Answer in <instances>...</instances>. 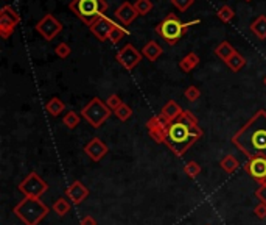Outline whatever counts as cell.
I'll list each match as a JSON object with an SVG mask.
<instances>
[{
  "instance_id": "obj_1",
  "label": "cell",
  "mask_w": 266,
  "mask_h": 225,
  "mask_svg": "<svg viewBox=\"0 0 266 225\" xmlns=\"http://www.w3.org/2000/svg\"><path fill=\"white\" fill-rule=\"evenodd\" d=\"M232 144L247 160L266 158V110H259L232 136Z\"/></svg>"
},
{
  "instance_id": "obj_2",
  "label": "cell",
  "mask_w": 266,
  "mask_h": 225,
  "mask_svg": "<svg viewBox=\"0 0 266 225\" xmlns=\"http://www.w3.org/2000/svg\"><path fill=\"white\" fill-rule=\"evenodd\" d=\"M203 134L204 133L203 129L199 127L198 119L193 113L187 110L178 119L170 122L165 144L176 157H182L196 141L203 138Z\"/></svg>"
},
{
  "instance_id": "obj_3",
  "label": "cell",
  "mask_w": 266,
  "mask_h": 225,
  "mask_svg": "<svg viewBox=\"0 0 266 225\" xmlns=\"http://www.w3.org/2000/svg\"><path fill=\"white\" fill-rule=\"evenodd\" d=\"M14 214L25 225H39L49 214V206L38 197H25L14 206Z\"/></svg>"
},
{
  "instance_id": "obj_4",
  "label": "cell",
  "mask_w": 266,
  "mask_h": 225,
  "mask_svg": "<svg viewBox=\"0 0 266 225\" xmlns=\"http://www.w3.org/2000/svg\"><path fill=\"white\" fill-rule=\"evenodd\" d=\"M70 11L84 22L86 25H92L100 16H103L107 10L106 0H72L69 3Z\"/></svg>"
},
{
  "instance_id": "obj_5",
  "label": "cell",
  "mask_w": 266,
  "mask_h": 225,
  "mask_svg": "<svg viewBox=\"0 0 266 225\" xmlns=\"http://www.w3.org/2000/svg\"><path fill=\"white\" fill-rule=\"evenodd\" d=\"M186 32H187L186 24L181 22L179 17L174 13H170L158 27H156V33L162 36V39L165 42H168L170 46H174Z\"/></svg>"
},
{
  "instance_id": "obj_6",
  "label": "cell",
  "mask_w": 266,
  "mask_h": 225,
  "mask_svg": "<svg viewBox=\"0 0 266 225\" xmlns=\"http://www.w3.org/2000/svg\"><path fill=\"white\" fill-rule=\"evenodd\" d=\"M81 116L86 119V122L94 129H100L109 119L111 110L107 108L106 102L100 100L98 97H94L84 108L81 110Z\"/></svg>"
},
{
  "instance_id": "obj_7",
  "label": "cell",
  "mask_w": 266,
  "mask_h": 225,
  "mask_svg": "<svg viewBox=\"0 0 266 225\" xmlns=\"http://www.w3.org/2000/svg\"><path fill=\"white\" fill-rule=\"evenodd\" d=\"M47 188L49 185L41 178V175H38V172H30L19 183L17 190L25 197H38V199H41V195L47 191Z\"/></svg>"
},
{
  "instance_id": "obj_8",
  "label": "cell",
  "mask_w": 266,
  "mask_h": 225,
  "mask_svg": "<svg viewBox=\"0 0 266 225\" xmlns=\"http://www.w3.org/2000/svg\"><path fill=\"white\" fill-rule=\"evenodd\" d=\"M21 22L19 13H16V10L10 5H5L0 11V36L3 39H8L14 33L16 27Z\"/></svg>"
},
{
  "instance_id": "obj_9",
  "label": "cell",
  "mask_w": 266,
  "mask_h": 225,
  "mask_svg": "<svg viewBox=\"0 0 266 225\" xmlns=\"http://www.w3.org/2000/svg\"><path fill=\"white\" fill-rule=\"evenodd\" d=\"M38 32L45 41H53L62 32V24L53 14H45L36 25Z\"/></svg>"
},
{
  "instance_id": "obj_10",
  "label": "cell",
  "mask_w": 266,
  "mask_h": 225,
  "mask_svg": "<svg viewBox=\"0 0 266 225\" xmlns=\"http://www.w3.org/2000/svg\"><path fill=\"white\" fill-rule=\"evenodd\" d=\"M168 125H170V122L159 113V114L153 116V118L146 122V130H148L150 136L154 139V142L162 144V142H165V139H167Z\"/></svg>"
},
{
  "instance_id": "obj_11",
  "label": "cell",
  "mask_w": 266,
  "mask_h": 225,
  "mask_svg": "<svg viewBox=\"0 0 266 225\" xmlns=\"http://www.w3.org/2000/svg\"><path fill=\"white\" fill-rule=\"evenodd\" d=\"M142 52L137 50L133 44H126L125 47H122L120 50L117 52V61L126 69V70H133L139 63L142 61Z\"/></svg>"
},
{
  "instance_id": "obj_12",
  "label": "cell",
  "mask_w": 266,
  "mask_h": 225,
  "mask_svg": "<svg viewBox=\"0 0 266 225\" xmlns=\"http://www.w3.org/2000/svg\"><path fill=\"white\" fill-rule=\"evenodd\" d=\"M115 27V22L111 19V17H107L106 14L100 16L97 21H94V24L89 27L90 32L94 33V36L98 39V41H106L109 39V34H111L112 29Z\"/></svg>"
},
{
  "instance_id": "obj_13",
  "label": "cell",
  "mask_w": 266,
  "mask_h": 225,
  "mask_svg": "<svg viewBox=\"0 0 266 225\" xmlns=\"http://www.w3.org/2000/svg\"><path fill=\"white\" fill-rule=\"evenodd\" d=\"M107 152H109L107 146L100 138H92L84 146V154L92 161H95V163L103 160L107 155Z\"/></svg>"
},
{
  "instance_id": "obj_14",
  "label": "cell",
  "mask_w": 266,
  "mask_h": 225,
  "mask_svg": "<svg viewBox=\"0 0 266 225\" xmlns=\"http://www.w3.org/2000/svg\"><path fill=\"white\" fill-rule=\"evenodd\" d=\"M89 194H90L89 190L80 182V180H75V182H73V183L67 188V190H66L67 199L72 200L73 205H81V203L89 197Z\"/></svg>"
},
{
  "instance_id": "obj_15",
  "label": "cell",
  "mask_w": 266,
  "mask_h": 225,
  "mask_svg": "<svg viewBox=\"0 0 266 225\" xmlns=\"http://www.w3.org/2000/svg\"><path fill=\"white\" fill-rule=\"evenodd\" d=\"M244 170L257 182L266 177V158H251L244 164Z\"/></svg>"
},
{
  "instance_id": "obj_16",
  "label": "cell",
  "mask_w": 266,
  "mask_h": 225,
  "mask_svg": "<svg viewBox=\"0 0 266 225\" xmlns=\"http://www.w3.org/2000/svg\"><path fill=\"white\" fill-rule=\"evenodd\" d=\"M137 16H139V13H137L134 5L130 3V2H123V3L115 10V17H117V19L120 21L123 25H130Z\"/></svg>"
},
{
  "instance_id": "obj_17",
  "label": "cell",
  "mask_w": 266,
  "mask_h": 225,
  "mask_svg": "<svg viewBox=\"0 0 266 225\" xmlns=\"http://www.w3.org/2000/svg\"><path fill=\"white\" fill-rule=\"evenodd\" d=\"M182 113H184V110H182V108H181L176 102H174V100H170V102L165 103L163 108H162V111H160V114H162L168 122H173L174 119H178Z\"/></svg>"
},
{
  "instance_id": "obj_18",
  "label": "cell",
  "mask_w": 266,
  "mask_h": 225,
  "mask_svg": "<svg viewBox=\"0 0 266 225\" xmlns=\"http://www.w3.org/2000/svg\"><path fill=\"white\" fill-rule=\"evenodd\" d=\"M162 47L159 46L156 41H150V42H146L145 44V47L142 49V55L145 58H148L150 61H156L160 55H162Z\"/></svg>"
},
{
  "instance_id": "obj_19",
  "label": "cell",
  "mask_w": 266,
  "mask_h": 225,
  "mask_svg": "<svg viewBox=\"0 0 266 225\" xmlns=\"http://www.w3.org/2000/svg\"><path fill=\"white\" fill-rule=\"evenodd\" d=\"M45 110H47L49 114H52L53 118L59 116L64 110H66V103H64L59 97H52L50 100L45 105Z\"/></svg>"
},
{
  "instance_id": "obj_20",
  "label": "cell",
  "mask_w": 266,
  "mask_h": 225,
  "mask_svg": "<svg viewBox=\"0 0 266 225\" xmlns=\"http://www.w3.org/2000/svg\"><path fill=\"white\" fill-rule=\"evenodd\" d=\"M251 32L257 36L259 39H266V16H259L257 19L251 24Z\"/></svg>"
},
{
  "instance_id": "obj_21",
  "label": "cell",
  "mask_w": 266,
  "mask_h": 225,
  "mask_svg": "<svg viewBox=\"0 0 266 225\" xmlns=\"http://www.w3.org/2000/svg\"><path fill=\"white\" fill-rule=\"evenodd\" d=\"M198 64H199V57L196 55L195 52H190L188 55H186L184 58L179 61V67L184 70V72L193 70Z\"/></svg>"
},
{
  "instance_id": "obj_22",
  "label": "cell",
  "mask_w": 266,
  "mask_h": 225,
  "mask_svg": "<svg viewBox=\"0 0 266 225\" xmlns=\"http://www.w3.org/2000/svg\"><path fill=\"white\" fill-rule=\"evenodd\" d=\"M219 166H221V169L224 170V172L227 174H234L235 170L240 167V161H238L234 155H226L221 161H219Z\"/></svg>"
},
{
  "instance_id": "obj_23",
  "label": "cell",
  "mask_w": 266,
  "mask_h": 225,
  "mask_svg": "<svg viewBox=\"0 0 266 225\" xmlns=\"http://www.w3.org/2000/svg\"><path fill=\"white\" fill-rule=\"evenodd\" d=\"M215 53H216L218 58H221L223 61H227V60L235 53V49L232 47V44L229 42V41H223V42L215 49Z\"/></svg>"
},
{
  "instance_id": "obj_24",
  "label": "cell",
  "mask_w": 266,
  "mask_h": 225,
  "mask_svg": "<svg viewBox=\"0 0 266 225\" xmlns=\"http://www.w3.org/2000/svg\"><path fill=\"white\" fill-rule=\"evenodd\" d=\"M226 64L231 67L234 72H240L244 67V64H246V58L241 55V53L235 52L234 55L226 61Z\"/></svg>"
},
{
  "instance_id": "obj_25",
  "label": "cell",
  "mask_w": 266,
  "mask_h": 225,
  "mask_svg": "<svg viewBox=\"0 0 266 225\" xmlns=\"http://www.w3.org/2000/svg\"><path fill=\"white\" fill-rule=\"evenodd\" d=\"M70 208H72V205H70V202L67 200V199H64V197H61V199H58L56 202L53 203V206H52V210L56 213L59 218H62V216H66L69 211H70Z\"/></svg>"
},
{
  "instance_id": "obj_26",
  "label": "cell",
  "mask_w": 266,
  "mask_h": 225,
  "mask_svg": "<svg viewBox=\"0 0 266 225\" xmlns=\"http://www.w3.org/2000/svg\"><path fill=\"white\" fill-rule=\"evenodd\" d=\"M128 34H130V32H128L125 27L115 24V27L112 29L111 34H109V41H111L112 44H118V42H120V41L125 38V36H128Z\"/></svg>"
},
{
  "instance_id": "obj_27",
  "label": "cell",
  "mask_w": 266,
  "mask_h": 225,
  "mask_svg": "<svg viewBox=\"0 0 266 225\" xmlns=\"http://www.w3.org/2000/svg\"><path fill=\"white\" fill-rule=\"evenodd\" d=\"M80 116L75 113V111H69L66 116H64V119H62V122H64V125H66L67 129H70V130H75L78 125H80Z\"/></svg>"
},
{
  "instance_id": "obj_28",
  "label": "cell",
  "mask_w": 266,
  "mask_h": 225,
  "mask_svg": "<svg viewBox=\"0 0 266 225\" xmlns=\"http://www.w3.org/2000/svg\"><path fill=\"white\" fill-rule=\"evenodd\" d=\"M218 17H219V21H223L224 24H229L232 19H234V16H235V13H234V10L229 5H224V6H221L218 10Z\"/></svg>"
},
{
  "instance_id": "obj_29",
  "label": "cell",
  "mask_w": 266,
  "mask_h": 225,
  "mask_svg": "<svg viewBox=\"0 0 266 225\" xmlns=\"http://www.w3.org/2000/svg\"><path fill=\"white\" fill-rule=\"evenodd\" d=\"M134 8L140 16H146L153 10V3H151V0H135Z\"/></svg>"
},
{
  "instance_id": "obj_30",
  "label": "cell",
  "mask_w": 266,
  "mask_h": 225,
  "mask_svg": "<svg viewBox=\"0 0 266 225\" xmlns=\"http://www.w3.org/2000/svg\"><path fill=\"white\" fill-rule=\"evenodd\" d=\"M184 172L190 178H196L201 174V166L196 163V161H188V163L184 166Z\"/></svg>"
},
{
  "instance_id": "obj_31",
  "label": "cell",
  "mask_w": 266,
  "mask_h": 225,
  "mask_svg": "<svg viewBox=\"0 0 266 225\" xmlns=\"http://www.w3.org/2000/svg\"><path fill=\"white\" fill-rule=\"evenodd\" d=\"M115 113V116H117V118L118 119H120V121H128V119H130L131 118V116H133V110H131V106H128L126 103H123L120 108H118V110H115L114 111Z\"/></svg>"
},
{
  "instance_id": "obj_32",
  "label": "cell",
  "mask_w": 266,
  "mask_h": 225,
  "mask_svg": "<svg viewBox=\"0 0 266 225\" xmlns=\"http://www.w3.org/2000/svg\"><path fill=\"white\" fill-rule=\"evenodd\" d=\"M106 105H107V108H109L111 111H115V110H118V108H120V106L123 105V102H122L120 96L112 94V96H109V97H107Z\"/></svg>"
},
{
  "instance_id": "obj_33",
  "label": "cell",
  "mask_w": 266,
  "mask_h": 225,
  "mask_svg": "<svg viewBox=\"0 0 266 225\" xmlns=\"http://www.w3.org/2000/svg\"><path fill=\"white\" fill-rule=\"evenodd\" d=\"M70 52H72V49H70V46L69 44H66V42H59L56 47H54V53L59 57V58H67L69 55H70Z\"/></svg>"
},
{
  "instance_id": "obj_34",
  "label": "cell",
  "mask_w": 266,
  "mask_h": 225,
  "mask_svg": "<svg viewBox=\"0 0 266 225\" xmlns=\"http://www.w3.org/2000/svg\"><path fill=\"white\" fill-rule=\"evenodd\" d=\"M184 96H186V98L188 102H196L198 98L201 97V91L196 86H188L184 91Z\"/></svg>"
},
{
  "instance_id": "obj_35",
  "label": "cell",
  "mask_w": 266,
  "mask_h": 225,
  "mask_svg": "<svg viewBox=\"0 0 266 225\" xmlns=\"http://www.w3.org/2000/svg\"><path fill=\"white\" fill-rule=\"evenodd\" d=\"M171 3L176 6L179 11H187L188 8L195 3V0H171Z\"/></svg>"
},
{
  "instance_id": "obj_36",
  "label": "cell",
  "mask_w": 266,
  "mask_h": 225,
  "mask_svg": "<svg viewBox=\"0 0 266 225\" xmlns=\"http://www.w3.org/2000/svg\"><path fill=\"white\" fill-rule=\"evenodd\" d=\"M254 214L259 219H266V205L259 202V205H255V208H254Z\"/></svg>"
},
{
  "instance_id": "obj_37",
  "label": "cell",
  "mask_w": 266,
  "mask_h": 225,
  "mask_svg": "<svg viewBox=\"0 0 266 225\" xmlns=\"http://www.w3.org/2000/svg\"><path fill=\"white\" fill-rule=\"evenodd\" d=\"M255 197H257V199H259L262 203L266 205V186L260 185V188H257V190H255Z\"/></svg>"
},
{
  "instance_id": "obj_38",
  "label": "cell",
  "mask_w": 266,
  "mask_h": 225,
  "mask_svg": "<svg viewBox=\"0 0 266 225\" xmlns=\"http://www.w3.org/2000/svg\"><path fill=\"white\" fill-rule=\"evenodd\" d=\"M80 225H98V224H97L94 216H84V218L81 219Z\"/></svg>"
},
{
  "instance_id": "obj_39",
  "label": "cell",
  "mask_w": 266,
  "mask_h": 225,
  "mask_svg": "<svg viewBox=\"0 0 266 225\" xmlns=\"http://www.w3.org/2000/svg\"><path fill=\"white\" fill-rule=\"evenodd\" d=\"M196 24H199V19H195V21L186 22V27H187V29H188V27H191V25H196Z\"/></svg>"
},
{
  "instance_id": "obj_40",
  "label": "cell",
  "mask_w": 266,
  "mask_h": 225,
  "mask_svg": "<svg viewBox=\"0 0 266 225\" xmlns=\"http://www.w3.org/2000/svg\"><path fill=\"white\" fill-rule=\"evenodd\" d=\"M260 185H263V186H266V177L263 178V180H260V182H259Z\"/></svg>"
},
{
  "instance_id": "obj_41",
  "label": "cell",
  "mask_w": 266,
  "mask_h": 225,
  "mask_svg": "<svg viewBox=\"0 0 266 225\" xmlns=\"http://www.w3.org/2000/svg\"><path fill=\"white\" fill-rule=\"evenodd\" d=\"M265 85H266V77H265Z\"/></svg>"
},
{
  "instance_id": "obj_42",
  "label": "cell",
  "mask_w": 266,
  "mask_h": 225,
  "mask_svg": "<svg viewBox=\"0 0 266 225\" xmlns=\"http://www.w3.org/2000/svg\"><path fill=\"white\" fill-rule=\"evenodd\" d=\"M246 2H251V0H246Z\"/></svg>"
}]
</instances>
